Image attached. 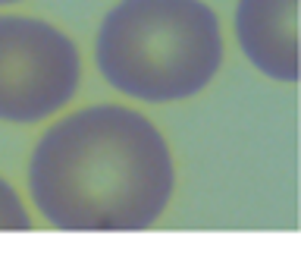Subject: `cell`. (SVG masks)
I'll return each mask as SVG.
<instances>
[{"instance_id":"cell-1","label":"cell","mask_w":301,"mask_h":280,"mask_svg":"<svg viewBox=\"0 0 301 280\" xmlns=\"http://www.w3.org/2000/svg\"><path fill=\"white\" fill-rule=\"evenodd\" d=\"M29 195L57 230H148L176 195L173 148L142 110L88 104L38 139L29 158Z\"/></svg>"},{"instance_id":"cell-2","label":"cell","mask_w":301,"mask_h":280,"mask_svg":"<svg viewBox=\"0 0 301 280\" xmlns=\"http://www.w3.org/2000/svg\"><path fill=\"white\" fill-rule=\"evenodd\" d=\"M223 60V25L204 0H116L95 38L100 79L142 104L201 95Z\"/></svg>"},{"instance_id":"cell-3","label":"cell","mask_w":301,"mask_h":280,"mask_svg":"<svg viewBox=\"0 0 301 280\" xmlns=\"http://www.w3.org/2000/svg\"><path fill=\"white\" fill-rule=\"evenodd\" d=\"M82 85V57L48 19L0 13V123H41L69 107Z\"/></svg>"},{"instance_id":"cell-4","label":"cell","mask_w":301,"mask_h":280,"mask_svg":"<svg viewBox=\"0 0 301 280\" xmlns=\"http://www.w3.org/2000/svg\"><path fill=\"white\" fill-rule=\"evenodd\" d=\"M301 0H236V41L245 60L283 85L301 82Z\"/></svg>"},{"instance_id":"cell-5","label":"cell","mask_w":301,"mask_h":280,"mask_svg":"<svg viewBox=\"0 0 301 280\" xmlns=\"http://www.w3.org/2000/svg\"><path fill=\"white\" fill-rule=\"evenodd\" d=\"M0 230H32V214L13 183L0 176Z\"/></svg>"},{"instance_id":"cell-6","label":"cell","mask_w":301,"mask_h":280,"mask_svg":"<svg viewBox=\"0 0 301 280\" xmlns=\"http://www.w3.org/2000/svg\"><path fill=\"white\" fill-rule=\"evenodd\" d=\"M13 3H22V0H0V6H13Z\"/></svg>"}]
</instances>
